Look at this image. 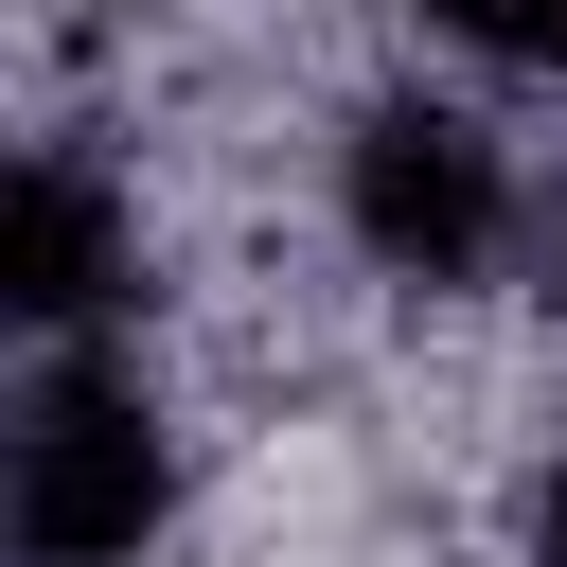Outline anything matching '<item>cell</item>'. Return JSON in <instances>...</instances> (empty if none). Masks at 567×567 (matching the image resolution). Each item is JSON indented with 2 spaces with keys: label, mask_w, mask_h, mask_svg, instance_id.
<instances>
[{
  "label": "cell",
  "mask_w": 567,
  "mask_h": 567,
  "mask_svg": "<svg viewBox=\"0 0 567 567\" xmlns=\"http://www.w3.org/2000/svg\"><path fill=\"white\" fill-rule=\"evenodd\" d=\"M337 248L408 301H478L532 248V159L478 89H372L337 124Z\"/></svg>",
  "instance_id": "obj_1"
},
{
  "label": "cell",
  "mask_w": 567,
  "mask_h": 567,
  "mask_svg": "<svg viewBox=\"0 0 567 567\" xmlns=\"http://www.w3.org/2000/svg\"><path fill=\"white\" fill-rule=\"evenodd\" d=\"M177 532V408L159 372L106 354H18V425H0V549L18 567H142Z\"/></svg>",
  "instance_id": "obj_2"
},
{
  "label": "cell",
  "mask_w": 567,
  "mask_h": 567,
  "mask_svg": "<svg viewBox=\"0 0 567 567\" xmlns=\"http://www.w3.org/2000/svg\"><path fill=\"white\" fill-rule=\"evenodd\" d=\"M0 319L35 354H106L142 319V177L89 124H35L0 177Z\"/></svg>",
  "instance_id": "obj_3"
},
{
  "label": "cell",
  "mask_w": 567,
  "mask_h": 567,
  "mask_svg": "<svg viewBox=\"0 0 567 567\" xmlns=\"http://www.w3.org/2000/svg\"><path fill=\"white\" fill-rule=\"evenodd\" d=\"M514 567H567V425L532 443V496H514Z\"/></svg>",
  "instance_id": "obj_4"
}]
</instances>
